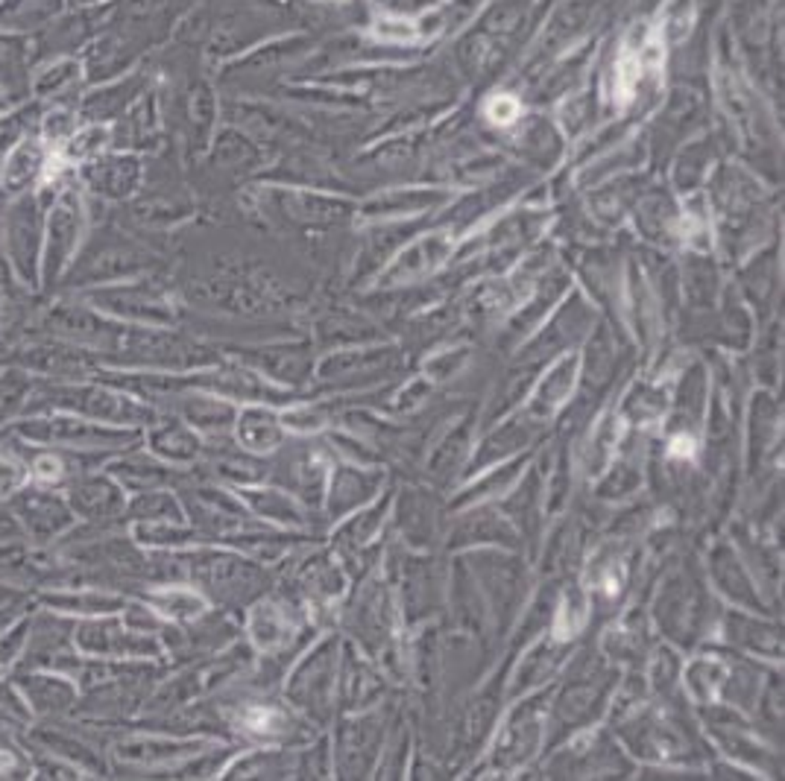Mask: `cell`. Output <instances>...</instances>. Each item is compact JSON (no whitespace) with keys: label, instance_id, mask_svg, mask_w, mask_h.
I'll return each instance as SVG.
<instances>
[{"label":"cell","instance_id":"1","mask_svg":"<svg viewBox=\"0 0 785 781\" xmlns=\"http://www.w3.org/2000/svg\"><path fill=\"white\" fill-rule=\"evenodd\" d=\"M24 516H27V521L32 524V527L44 530V533H57L59 527L68 524V512H65V507L57 504V500L39 495V492H32L30 498H24Z\"/></svg>","mask_w":785,"mask_h":781}]
</instances>
